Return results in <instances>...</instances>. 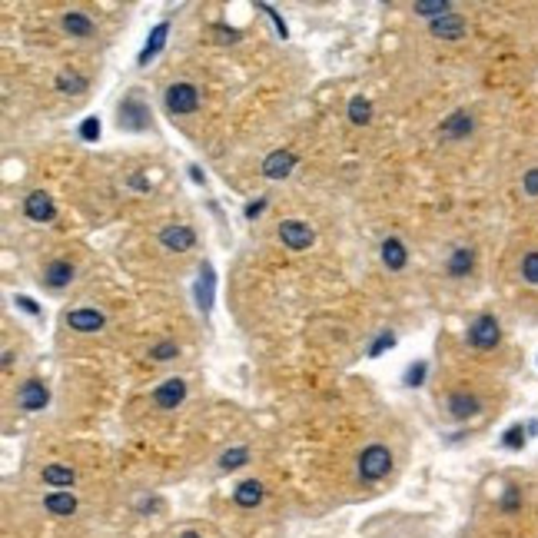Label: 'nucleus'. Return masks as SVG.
Instances as JSON below:
<instances>
[{
	"mask_svg": "<svg viewBox=\"0 0 538 538\" xmlns=\"http://www.w3.org/2000/svg\"><path fill=\"white\" fill-rule=\"evenodd\" d=\"M392 469V452L373 442V445H366L363 455H359V465H356V472H359V482H379L385 479Z\"/></svg>",
	"mask_w": 538,
	"mask_h": 538,
	"instance_id": "1",
	"label": "nucleus"
},
{
	"mask_svg": "<svg viewBox=\"0 0 538 538\" xmlns=\"http://www.w3.org/2000/svg\"><path fill=\"white\" fill-rule=\"evenodd\" d=\"M502 339V329H498V319L482 312V316L472 319V326H469V342H472L475 349H495Z\"/></svg>",
	"mask_w": 538,
	"mask_h": 538,
	"instance_id": "2",
	"label": "nucleus"
},
{
	"mask_svg": "<svg viewBox=\"0 0 538 538\" xmlns=\"http://www.w3.org/2000/svg\"><path fill=\"white\" fill-rule=\"evenodd\" d=\"M199 107V90L193 83H173L166 90V110L173 117H187Z\"/></svg>",
	"mask_w": 538,
	"mask_h": 538,
	"instance_id": "3",
	"label": "nucleus"
},
{
	"mask_svg": "<svg viewBox=\"0 0 538 538\" xmlns=\"http://www.w3.org/2000/svg\"><path fill=\"white\" fill-rule=\"evenodd\" d=\"M279 240H283L286 250H296V253H303V250H309L312 246V230H309V223L303 220H283L279 223Z\"/></svg>",
	"mask_w": 538,
	"mask_h": 538,
	"instance_id": "4",
	"label": "nucleus"
},
{
	"mask_svg": "<svg viewBox=\"0 0 538 538\" xmlns=\"http://www.w3.org/2000/svg\"><path fill=\"white\" fill-rule=\"evenodd\" d=\"M120 127H127V130H146L150 127V107L136 93H130L120 103Z\"/></svg>",
	"mask_w": 538,
	"mask_h": 538,
	"instance_id": "5",
	"label": "nucleus"
},
{
	"mask_svg": "<svg viewBox=\"0 0 538 538\" xmlns=\"http://www.w3.org/2000/svg\"><path fill=\"white\" fill-rule=\"evenodd\" d=\"M17 402H21L23 412H40L50 402V392H47V385L40 379H27L21 385V392H17Z\"/></svg>",
	"mask_w": 538,
	"mask_h": 538,
	"instance_id": "6",
	"label": "nucleus"
},
{
	"mask_svg": "<svg viewBox=\"0 0 538 538\" xmlns=\"http://www.w3.org/2000/svg\"><path fill=\"white\" fill-rule=\"evenodd\" d=\"M160 242H163V250H170V253H187V250H193V242H197V233L189 230V226H183V223H173V226H166V230L160 233Z\"/></svg>",
	"mask_w": 538,
	"mask_h": 538,
	"instance_id": "7",
	"label": "nucleus"
},
{
	"mask_svg": "<svg viewBox=\"0 0 538 538\" xmlns=\"http://www.w3.org/2000/svg\"><path fill=\"white\" fill-rule=\"evenodd\" d=\"M23 213H27L33 223H50L57 216V206L44 189H37V193H30V197L23 199Z\"/></svg>",
	"mask_w": 538,
	"mask_h": 538,
	"instance_id": "8",
	"label": "nucleus"
},
{
	"mask_svg": "<svg viewBox=\"0 0 538 538\" xmlns=\"http://www.w3.org/2000/svg\"><path fill=\"white\" fill-rule=\"evenodd\" d=\"M472 130H475L472 113L455 110L452 117H445V123L439 127V136H442V140H465V136H469Z\"/></svg>",
	"mask_w": 538,
	"mask_h": 538,
	"instance_id": "9",
	"label": "nucleus"
},
{
	"mask_svg": "<svg viewBox=\"0 0 538 538\" xmlns=\"http://www.w3.org/2000/svg\"><path fill=\"white\" fill-rule=\"evenodd\" d=\"M183 399H187V382L183 379H166L163 385L153 389V402L160 409H176Z\"/></svg>",
	"mask_w": 538,
	"mask_h": 538,
	"instance_id": "10",
	"label": "nucleus"
},
{
	"mask_svg": "<svg viewBox=\"0 0 538 538\" xmlns=\"http://www.w3.org/2000/svg\"><path fill=\"white\" fill-rule=\"evenodd\" d=\"M66 326L77 332H100L107 326V319H103V312H97V309H70V312H66Z\"/></svg>",
	"mask_w": 538,
	"mask_h": 538,
	"instance_id": "11",
	"label": "nucleus"
},
{
	"mask_svg": "<svg viewBox=\"0 0 538 538\" xmlns=\"http://www.w3.org/2000/svg\"><path fill=\"white\" fill-rule=\"evenodd\" d=\"M445 409H449L452 419H472L482 412V399L469 396V392H452V396L445 399Z\"/></svg>",
	"mask_w": 538,
	"mask_h": 538,
	"instance_id": "12",
	"label": "nucleus"
},
{
	"mask_svg": "<svg viewBox=\"0 0 538 538\" xmlns=\"http://www.w3.org/2000/svg\"><path fill=\"white\" fill-rule=\"evenodd\" d=\"M293 166H296V156L289 150H276V153H269L263 160V176L266 180H286L293 173Z\"/></svg>",
	"mask_w": 538,
	"mask_h": 538,
	"instance_id": "13",
	"label": "nucleus"
},
{
	"mask_svg": "<svg viewBox=\"0 0 538 538\" xmlns=\"http://www.w3.org/2000/svg\"><path fill=\"white\" fill-rule=\"evenodd\" d=\"M428 30H432V37H439V40H462V37H465V21H462L459 13H445V17L428 23Z\"/></svg>",
	"mask_w": 538,
	"mask_h": 538,
	"instance_id": "14",
	"label": "nucleus"
},
{
	"mask_svg": "<svg viewBox=\"0 0 538 538\" xmlns=\"http://www.w3.org/2000/svg\"><path fill=\"white\" fill-rule=\"evenodd\" d=\"M213 293H216V273H213L209 263H203L199 266V279H197V306L203 312L213 309Z\"/></svg>",
	"mask_w": 538,
	"mask_h": 538,
	"instance_id": "15",
	"label": "nucleus"
},
{
	"mask_svg": "<svg viewBox=\"0 0 538 538\" xmlns=\"http://www.w3.org/2000/svg\"><path fill=\"white\" fill-rule=\"evenodd\" d=\"M166 33H170V23H156L153 30H150V37H146V44H143V50H140V57H136V64L140 66H146L150 60H153L160 50H163V44H166Z\"/></svg>",
	"mask_w": 538,
	"mask_h": 538,
	"instance_id": "16",
	"label": "nucleus"
},
{
	"mask_svg": "<svg viewBox=\"0 0 538 538\" xmlns=\"http://www.w3.org/2000/svg\"><path fill=\"white\" fill-rule=\"evenodd\" d=\"M74 273H77L74 263H66V259H54V263L44 266V283L50 286V289H64V286H70Z\"/></svg>",
	"mask_w": 538,
	"mask_h": 538,
	"instance_id": "17",
	"label": "nucleus"
},
{
	"mask_svg": "<svg viewBox=\"0 0 538 538\" xmlns=\"http://www.w3.org/2000/svg\"><path fill=\"white\" fill-rule=\"evenodd\" d=\"M263 482H256V479H246V482L236 485V492H233V502L240 508H256L263 502Z\"/></svg>",
	"mask_w": 538,
	"mask_h": 538,
	"instance_id": "18",
	"label": "nucleus"
},
{
	"mask_svg": "<svg viewBox=\"0 0 538 538\" xmlns=\"http://www.w3.org/2000/svg\"><path fill=\"white\" fill-rule=\"evenodd\" d=\"M44 508L50 512V515H74L77 512V498H74V492H47L44 495Z\"/></svg>",
	"mask_w": 538,
	"mask_h": 538,
	"instance_id": "19",
	"label": "nucleus"
},
{
	"mask_svg": "<svg viewBox=\"0 0 538 538\" xmlns=\"http://www.w3.org/2000/svg\"><path fill=\"white\" fill-rule=\"evenodd\" d=\"M406 259H409V253H406V242L402 240H385L382 242V263L389 266L392 273L406 269Z\"/></svg>",
	"mask_w": 538,
	"mask_h": 538,
	"instance_id": "20",
	"label": "nucleus"
},
{
	"mask_svg": "<svg viewBox=\"0 0 538 538\" xmlns=\"http://www.w3.org/2000/svg\"><path fill=\"white\" fill-rule=\"evenodd\" d=\"M64 30L70 33V37H93V33H97V23L90 21L87 13L70 11V13L64 17Z\"/></svg>",
	"mask_w": 538,
	"mask_h": 538,
	"instance_id": "21",
	"label": "nucleus"
},
{
	"mask_svg": "<svg viewBox=\"0 0 538 538\" xmlns=\"http://www.w3.org/2000/svg\"><path fill=\"white\" fill-rule=\"evenodd\" d=\"M472 266H475V250L472 246H459V250L449 256V273L455 276V279L469 276L472 273Z\"/></svg>",
	"mask_w": 538,
	"mask_h": 538,
	"instance_id": "22",
	"label": "nucleus"
},
{
	"mask_svg": "<svg viewBox=\"0 0 538 538\" xmlns=\"http://www.w3.org/2000/svg\"><path fill=\"white\" fill-rule=\"evenodd\" d=\"M44 482L50 485V489H70V485L77 482V472L74 469H66V465H47L44 469Z\"/></svg>",
	"mask_w": 538,
	"mask_h": 538,
	"instance_id": "23",
	"label": "nucleus"
},
{
	"mask_svg": "<svg viewBox=\"0 0 538 538\" xmlns=\"http://www.w3.org/2000/svg\"><path fill=\"white\" fill-rule=\"evenodd\" d=\"M412 11H416L419 17H428V21H439V17L452 13V4H449V0H416V4H412Z\"/></svg>",
	"mask_w": 538,
	"mask_h": 538,
	"instance_id": "24",
	"label": "nucleus"
},
{
	"mask_svg": "<svg viewBox=\"0 0 538 538\" xmlns=\"http://www.w3.org/2000/svg\"><path fill=\"white\" fill-rule=\"evenodd\" d=\"M349 120L356 123V127H363V123L373 120V103L366 97H352L349 100Z\"/></svg>",
	"mask_w": 538,
	"mask_h": 538,
	"instance_id": "25",
	"label": "nucleus"
},
{
	"mask_svg": "<svg viewBox=\"0 0 538 538\" xmlns=\"http://www.w3.org/2000/svg\"><path fill=\"white\" fill-rule=\"evenodd\" d=\"M87 87H90L87 77H83V74H74V70L57 77V90H64V93H83Z\"/></svg>",
	"mask_w": 538,
	"mask_h": 538,
	"instance_id": "26",
	"label": "nucleus"
},
{
	"mask_svg": "<svg viewBox=\"0 0 538 538\" xmlns=\"http://www.w3.org/2000/svg\"><path fill=\"white\" fill-rule=\"evenodd\" d=\"M246 459H250L246 449H226L220 455V469H226V472H230V469H240V465H246Z\"/></svg>",
	"mask_w": 538,
	"mask_h": 538,
	"instance_id": "27",
	"label": "nucleus"
},
{
	"mask_svg": "<svg viewBox=\"0 0 538 538\" xmlns=\"http://www.w3.org/2000/svg\"><path fill=\"white\" fill-rule=\"evenodd\" d=\"M518 505H522V489H518V485H508L505 495H502V502H498V508H502L505 515H512V512H518Z\"/></svg>",
	"mask_w": 538,
	"mask_h": 538,
	"instance_id": "28",
	"label": "nucleus"
},
{
	"mask_svg": "<svg viewBox=\"0 0 538 538\" xmlns=\"http://www.w3.org/2000/svg\"><path fill=\"white\" fill-rule=\"evenodd\" d=\"M502 445H505V449H512V452H518L522 445H525V428H522V426L505 428V435H502Z\"/></svg>",
	"mask_w": 538,
	"mask_h": 538,
	"instance_id": "29",
	"label": "nucleus"
},
{
	"mask_svg": "<svg viewBox=\"0 0 538 538\" xmlns=\"http://www.w3.org/2000/svg\"><path fill=\"white\" fill-rule=\"evenodd\" d=\"M522 276H525V283L538 286V250H532V253L522 259Z\"/></svg>",
	"mask_w": 538,
	"mask_h": 538,
	"instance_id": "30",
	"label": "nucleus"
},
{
	"mask_svg": "<svg viewBox=\"0 0 538 538\" xmlns=\"http://www.w3.org/2000/svg\"><path fill=\"white\" fill-rule=\"evenodd\" d=\"M392 346H396V336L385 329V332H379V339H375L373 346H369V356L375 359V356H382V352H385V349H392Z\"/></svg>",
	"mask_w": 538,
	"mask_h": 538,
	"instance_id": "31",
	"label": "nucleus"
},
{
	"mask_svg": "<svg viewBox=\"0 0 538 538\" xmlns=\"http://www.w3.org/2000/svg\"><path fill=\"white\" fill-rule=\"evenodd\" d=\"M176 352H180V346H176V342H160V346H153V349H150V356H153L156 363H166V359H173Z\"/></svg>",
	"mask_w": 538,
	"mask_h": 538,
	"instance_id": "32",
	"label": "nucleus"
},
{
	"mask_svg": "<svg viewBox=\"0 0 538 538\" xmlns=\"http://www.w3.org/2000/svg\"><path fill=\"white\" fill-rule=\"evenodd\" d=\"M428 373V366L426 363H416V366H409L406 369V385H422V379H426Z\"/></svg>",
	"mask_w": 538,
	"mask_h": 538,
	"instance_id": "33",
	"label": "nucleus"
},
{
	"mask_svg": "<svg viewBox=\"0 0 538 538\" xmlns=\"http://www.w3.org/2000/svg\"><path fill=\"white\" fill-rule=\"evenodd\" d=\"M80 136H83V140H90V143L97 140V136H100V120H97V117H87V120L80 123Z\"/></svg>",
	"mask_w": 538,
	"mask_h": 538,
	"instance_id": "34",
	"label": "nucleus"
},
{
	"mask_svg": "<svg viewBox=\"0 0 538 538\" xmlns=\"http://www.w3.org/2000/svg\"><path fill=\"white\" fill-rule=\"evenodd\" d=\"M522 189H525V197H538V166H532V170L522 176Z\"/></svg>",
	"mask_w": 538,
	"mask_h": 538,
	"instance_id": "35",
	"label": "nucleus"
},
{
	"mask_svg": "<svg viewBox=\"0 0 538 538\" xmlns=\"http://www.w3.org/2000/svg\"><path fill=\"white\" fill-rule=\"evenodd\" d=\"M259 11H266V13H269V21L276 23V33H279V37H289V30H286V23H283V17H279V13H276L273 7H269V4H259Z\"/></svg>",
	"mask_w": 538,
	"mask_h": 538,
	"instance_id": "36",
	"label": "nucleus"
},
{
	"mask_svg": "<svg viewBox=\"0 0 538 538\" xmlns=\"http://www.w3.org/2000/svg\"><path fill=\"white\" fill-rule=\"evenodd\" d=\"M13 303H17V306H21L23 312H30V316H40V306H37V303H33L30 296H17Z\"/></svg>",
	"mask_w": 538,
	"mask_h": 538,
	"instance_id": "37",
	"label": "nucleus"
},
{
	"mask_svg": "<svg viewBox=\"0 0 538 538\" xmlns=\"http://www.w3.org/2000/svg\"><path fill=\"white\" fill-rule=\"evenodd\" d=\"M263 209H266V199H256V203H250V206H246V220H256Z\"/></svg>",
	"mask_w": 538,
	"mask_h": 538,
	"instance_id": "38",
	"label": "nucleus"
},
{
	"mask_svg": "<svg viewBox=\"0 0 538 538\" xmlns=\"http://www.w3.org/2000/svg\"><path fill=\"white\" fill-rule=\"evenodd\" d=\"M176 538H203V535H197V532H180Z\"/></svg>",
	"mask_w": 538,
	"mask_h": 538,
	"instance_id": "39",
	"label": "nucleus"
}]
</instances>
